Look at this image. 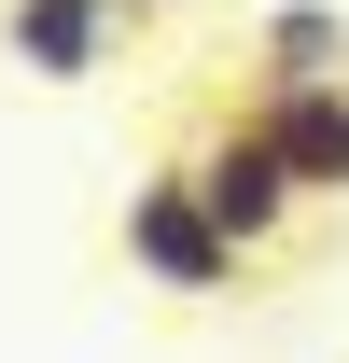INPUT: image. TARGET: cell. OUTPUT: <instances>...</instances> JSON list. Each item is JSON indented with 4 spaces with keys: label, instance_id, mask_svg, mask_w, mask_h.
<instances>
[{
    "label": "cell",
    "instance_id": "cell-6",
    "mask_svg": "<svg viewBox=\"0 0 349 363\" xmlns=\"http://www.w3.org/2000/svg\"><path fill=\"white\" fill-rule=\"evenodd\" d=\"M168 14H196V0H126V28H168Z\"/></svg>",
    "mask_w": 349,
    "mask_h": 363
},
{
    "label": "cell",
    "instance_id": "cell-1",
    "mask_svg": "<svg viewBox=\"0 0 349 363\" xmlns=\"http://www.w3.org/2000/svg\"><path fill=\"white\" fill-rule=\"evenodd\" d=\"M126 266L154 279V294H182V308H210V294H238L252 279V252L223 238V210L196 196V154H168V168L126 182Z\"/></svg>",
    "mask_w": 349,
    "mask_h": 363
},
{
    "label": "cell",
    "instance_id": "cell-2",
    "mask_svg": "<svg viewBox=\"0 0 349 363\" xmlns=\"http://www.w3.org/2000/svg\"><path fill=\"white\" fill-rule=\"evenodd\" d=\"M196 196L223 210V238H238L252 266H265V252H279V238L307 224V182L279 168V140H265L252 112H238V98H223V112H210V140H196Z\"/></svg>",
    "mask_w": 349,
    "mask_h": 363
},
{
    "label": "cell",
    "instance_id": "cell-4",
    "mask_svg": "<svg viewBox=\"0 0 349 363\" xmlns=\"http://www.w3.org/2000/svg\"><path fill=\"white\" fill-rule=\"evenodd\" d=\"M238 112L279 140V168L307 182V210H336V196H349V70H336V84H252Z\"/></svg>",
    "mask_w": 349,
    "mask_h": 363
},
{
    "label": "cell",
    "instance_id": "cell-5",
    "mask_svg": "<svg viewBox=\"0 0 349 363\" xmlns=\"http://www.w3.org/2000/svg\"><path fill=\"white\" fill-rule=\"evenodd\" d=\"M349 70V14L336 0H265L252 14V84H336Z\"/></svg>",
    "mask_w": 349,
    "mask_h": 363
},
{
    "label": "cell",
    "instance_id": "cell-3",
    "mask_svg": "<svg viewBox=\"0 0 349 363\" xmlns=\"http://www.w3.org/2000/svg\"><path fill=\"white\" fill-rule=\"evenodd\" d=\"M126 43V0H0V70L28 84H98Z\"/></svg>",
    "mask_w": 349,
    "mask_h": 363
}]
</instances>
